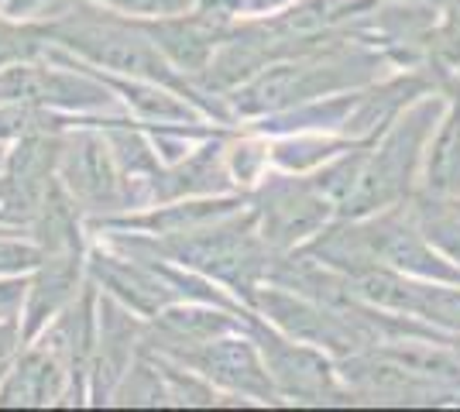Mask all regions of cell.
<instances>
[{
    "mask_svg": "<svg viewBox=\"0 0 460 412\" xmlns=\"http://www.w3.org/2000/svg\"><path fill=\"white\" fill-rule=\"evenodd\" d=\"M443 110L447 100L440 93H426L405 114H395L388 135L371 152H350L341 165L326 169L320 179H309L313 189L333 210L350 216H367L405 203Z\"/></svg>",
    "mask_w": 460,
    "mask_h": 412,
    "instance_id": "cell-1",
    "label": "cell"
},
{
    "mask_svg": "<svg viewBox=\"0 0 460 412\" xmlns=\"http://www.w3.org/2000/svg\"><path fill=\"white\" fill-rule=\"evenodd\" d=\"M49 35L58 39L62 45H69L79 56H86L90 62H96V66L114 69V73L186 90L182 79L175 76V69L165 59V52L145 31V24H131V21L117 18V14H103V11H79V14L73 11L69 18L45 24V39Z\"/></svg>",
    "mask_w": 460,
    "mask_h": 412,
    "instance_id": "cell-2",
    "label": "cell"
},
{
    "mask_svg": "<svg viewBox=\"0 0 460 412\" xmlns=\"http://www.w3.org/2000/svg\"><path fill=\"white\" fill-rule=\"evenodd\" d=\"M382 62L375 56H320V59L288 62V66H271L265 76L251 79L244 90H237V110L244 114H261V110H279L296 100L323 97L344 86H358L378 73Z\"/></svg>",
    "mask_w": 460,
    "mask_h": 412,
    "instance_id": "cell-3",
    "label": "cell"
},
{
    "mask_svg": "<svg viewBox=\"0 0 460 412\" xmlns=\"http://www.w3.org/2000/svg\"><path fill=\"white\" fill-rule=\"evenodd\" d=\"M172 251L182 265H199L207 272L227 278L234 285H251L254 275L265 268V248L251 231V220L241 224H220L210 231L196 227L186 234H172Z\"/></svg>",
    "mask_w": 460,
    "mask_h": 412,
    "instance_id": "cell-4",
    "label": "cell"
},
{
    "mask_svg": "<svg viewBox=\"0 0 460 412\" xmlns=\"http://www.w3.org/2000/svg\"><path fill=\"white\" fill-rule=\"evenodd\" d=\"M330 203H326L313 182H279L265 189V197L258 199V216H261V231L269 244H296L299 237L313 234L316 227H323V220L330 216Z\"/></svg>",
    "mask_w": 460,
    "mask_h": 412,
    "instance_id": "cell-5",
    "label": "cell"
},
{
    "mask_svg": "<svg viewBox=\"0 0 460 412\" xmlns=\"http://www.w3.org/2000/svg\"><path fill=\"white\" fill-rule=\"evenodd\" d=\"M62 176L69 182L73 197L90 203L93 210H103L117 203V172L107 145L96 135L69 137V145H62Z\"/></svg>",
    "mask_w": 460,
    "mask_h": 412,
    "instance_id": "cell-6",
    "label": "cell"
},
{
    "mask_svg": "<svg viewBox=\"0 0 460 412\" xmlns=\"http://www.w3.org/2000/svg\"><path fill=\"white\" fill-rule=\"evenodd\" d=\"M179 357L190 361L192 368H199L207 378L227 385V389L258 395V399H271L269 372L258 364L251 344H244V340H213L210 337L207 344H199L196 354L179 351Z\"/></svg>",
    "mask_w": 460,
    "mask_h": 412,
    "instance_id": "cell-7",
    "label": "cell"
},
{
    "mask_svg": "<svg viewBox=\"0 0 460 412\" xmlns=\"http://www.w3.org/2000/svg\"><path fill=\"white\" fill-rule=\"evenodd\" d=\"M450 110H443L426 148V193L429 199L460 197V79H447Z\"/></svg>",
    "mask_w": 460,
    "mask_h": 412,
    "instance_id": "cell-8",
    "label": "cell"
},
{
    "mask_svg": "<svg viewBox=\"0 0 460 412\" xmlns=\"http://www.w3.org/2000/svg\"><path fill=\"white\" fill-rule=\"evenodd\" d=\"M265 354H271L269 372L275 374V381L296 395H330V368L320 357H313L303 347L282 344L275 337H265Z\"/></svg>",
    "mask_w": 460,
    "mask_h": 412,
    "instance_id": "cell-9",
    "label": "cell"
},
{
    "mask_svg": "<svg viewBox=\"0 0 460 412\" xmlns=\"http://www.w3.org/2000/svg\"><path fill=\"white\" fill-rule=\"evenodd\" d=\"M56 364L49 357H28L11 378V385L4 389L0 402H24V406H39L49 402V395L56 392Z\"/></svg>",
    "mask_w": 460,
    "mask_h": 412,
    "instance_id": "cell-10",
    "label": "cell"
},
{
    "mask_svg": "<svg viewBox=\"0 0 460 412\" xmlns=\"http://www.w3.org/2000/svg\"><path fill=\"white\" fill-rule=\"evenodd\" d=\"M41 39H45V28H39V31L35 28H18V24H7L0 18V69L39 56Z\"/></svg>",
    "mask_w": 460,
    "mask_h": 412,
    "instance_id": "cell-11",
    "label": "cell"
},
{
    "mask_svg": "<svg viewBox=\"0 0 460 412\" xmlns=\"http://www.w3.org/2000/svg\"><path fill=\"white\" fill-rule=\"evenodd\" d=\"M100 4H111V7L128 11V14H155V18L182 14L190 7V0H100Z\"/></svg>",
    "mask_w": 460,
    "mask_h": 412,
    "instance_id": "cell-12",
    "label": "cell"
},
{
    "mask_svg": "<svg viewBox=\"0 0 460 412\" xmlns=\"http://www.w3.org/2000/svg\"><path fill=\"white\" fill-rule=\"evenodd\" d=\"M440 62L460 73V31H447V35H440Z\"/></svg>",
    "mask_w": 460,
    "mask_h": 412,
    "instance_id": "cell-13",
    "label": "cell"
},
{
    "mask_svg": "<svg viewBox=\"0 0 460 412\" xmlns=\"http://www.w3.org/2000/svg\"><path fill=\"white\" fill-rule=\"evenodd\" d=\"M111 285H131V272H128V268H114V272H111ZM158 289H162V285H155V282H145V289H137V293H158ZM128 293H131V289H128ZM124 293V295H128Z\"/></svg>",
    "mask_w": 460,
    "mask_h": 412,
    "instance_id": "cell-14",
    "label": "cell"
}]
</instances>
